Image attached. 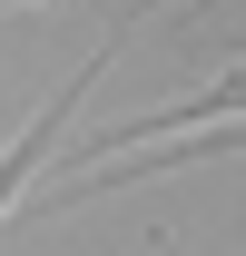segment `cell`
Segmentation results:
<instances>
[{
  "label": "cell",
  "mask_w": 246,
  "mask_h": 256,
  "mask_svg": "<svg viewBox=\"0 0 246 256\" xmlns=\"http://www.w3.org/2000/svg\"><path fill=\"white\" fill-rule=\"evenodd\" d=\"M108 60H118V30L98 40L89 60H79V69H69V79H60V89H50V98H40V108H30V128H20V138L0 148V217L20 207V188H30V178H40V158H50V138H60V128H69V108H79V98L98 89V69H108Z\"/></svg>",
  "instance_id": "1"
},
{
  "label": "cell",
  "mask_w": 246,
  "mask_h": 256,
  "mask_svg": "<svg viewBox=\"0 0 246 256\" xmlns=\"http://www.w3.org/2000/svg\"><path fill=\"white\" fill-rule=\"evenodd\" d=\"M236 60H246V40H236Z\"/></svg>",
  "instance_id": "2"
}]
</instances>
